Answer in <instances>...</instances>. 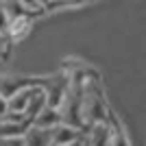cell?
<instances>
[{"instance_id":"6da1fadb","label":"cell","mask_w":146,"mask_h":146,"mask_svg":"<svg viewBox=\"0 0 146 146\" xmlns=\"http://www.w3.org/2000/svg\"><path fill=\"white\" fill-rule=\"evenodd\" d=\"M81 118H83V124L92 127L96 122H107V105H105L103 92L98 87L96 79H85V85H83V98H81Z\"/></svg>"},{"instance_id":"7a4b0ae2","label":"cell","mask_w":146,"mask_h":146,"mask_svg":"<svg viewBox=\"0 0 146 146\" xmlns=\"http://www.w3.org/2000/svg\"><path fill=\"white\" fill-rule=\"evenodd\" d=\"M42 85H44V92H46V100H48V107H52V109H59L61 103L66 100L70 79H68L66 74H57V76H52L50 81H44Z\"/></svg>"},{"instance_id":"3957f363","label":"cell","mask_w":146,"mask_h":146,"mask_svg":"<svg viewBox=\"0 0 146 146\" xmlns=\"http://www.w3.org/2000/svg\"><path fill=\"white\" fill-rule=\"evenodd\" d=\"M50 140H52V146H63V144H72V142H81L83 140V131L70 127V124L59 122L57 127L50 129Z\"/></svg>"},{"instance_id":"277c9868","label":"cell","mask_w":146,"mask_h":146,"mask_svg":"<svg viewBox=\"0 0 146 146\" xmlns=\"http://www.w3.org/2000/svg\"><path fill=\"white\" fill-rule=\"evenodd\" d=\"M111 124L109 120L107 122H96L87 127V135H83L87 146H109V140H111Z\"/></svg>"},{"instance_id":"5b68a950","label":"cell","mask_w":146,"mask_h":146,"mask_svg":"<svg viewBox=\"0 0 146 146\" xmlns=\"http://www.w3.org/2000/svg\"><path fill=\"white\" fill-rule=\"evenodd\" d=\"M35 85H37V83H31V85L18 90L13 96L7 98V111H13V113H24V111H26V105H29V100H31V94H33V87H35Z\"/></svg>"},{"instance_id":"8992f818","label":"cell","mask_w":146,"mask_h":146,"mask_svg":"<svg viewBox=\"0 0 146 146\" xmlns=\"http://www.w3.org/2000/svg\"><path fill=\"white\" fill-rule=\"evenodd\" d=\"M44 107H48L46 92H44V85H42V83H37V85L33 87V94H31V100H29V105H26L24 116L29 118V120H33V118H35L37 113L44 109Z\"/></svg>"},{"instance_id":"52a82bcc","label":"cell","mask_w":146,"mask_h":146,"mask_svg":"<svg viewBox=\"0 0 146 146\" xmlns=\"http://www.w3.org/2000/svg\"><path fill=\"white\" fill-rule=\"evenodd\" d=\"M22 140H24V146H52L50 129H39V127H33V124L26 129Z\"/></svg>"},{"instance_id":"ba28073f","label":"cell","mask_w":146,"mask_h":146,"mask_svg":"<svg viewBox=\"0 0 146 146\" xmlns=\"http://www.w3.org/2000/svg\"><path fill=\"white\" fill-rule=\"evenodd\" d=\"M61 122V113L59 109H52V107H44L39 113H37L33 120H31V124L33 127H39V129H52L57 127Z\"/></svg>"},{"instance_id":"9c48e42d","label":"cell","mask_w":146,"mask_h":146,"mask_svg":"<svg viewBox=\"0 0 146 146\" xmlns=\"http://www.w3.org/2000/svg\"><path fill=\"white\" fill-rule=\"evenodd\" d=\"M31 127V122H5L0 120V137H22L26 133V129Z\"/></svg>"},{"instance_id":"30bf717a","label":"cell","mask_w":146,"mask_h":146,"mask_svg":"<svg viewBox=\"0 0 146 146\" xmlns=\"http://www.w3.org/2000/svg\"><path fill=\"white\" fill-rule=\"evenodd\" d=\"M31 31V18H18V20H11L9 22V31H7V35L11 37V39H22Z\"/></svg>"},{"instance_id":"8fae6325","label":"cell","mask_w":146,"mask_h":146,"mask_svg":"<svg viewBox=\"0 0 146 146\" xmlns=\"http://www.w3.org/2000/svg\"><path fill=\"white\" fill-rule=\"evenodd\" d=\"M0 5H2V9H5V13H7L9 20H18V18H26V15H29L20 0H0Z\"/></svg>"},{"instance_id":"7c38bea8","label":"cell","mask_w":146,"mask_h":146,"mask_svg":"<svg viewBox=\"0 0 146 146\" xmlns=\"http://www.w3.org/2000/svg\"><path fill=\"white\" fill-rule=\"evenodd\" d=\"M22 2V7L26 9V13H29L31 18L33 15H42L44 13V5L39 2V0H20Z\"/></svg>"},{"instance_id":"4fadbf2b","label":"cell","mask_w":146,"mask_h":146,"mask_svg":"<svg viewBox=\"0 0 146 146\" xmlns=\"http://www.w3.org/2000/svg\"><path fill=\"white\" fill-rule=\"evenodd\" d=\"M109 146H129V142H127V137L122 135V131L113 129V131H111V140H109Z\"/></svg>"},{"instance_id":"5bb4252c","label":"cell","mask_w":146,"mask_h":146,"mask_svg":"<svg viewBox=\"0 0 146 146\" xmlns=\"http://www.w3.org/2000/svg\"><path fill=\"white\" fill-rule=\"evenodd\" d=\"M9 22H11V20L7 18L5 9H2V5H0V35H7V31H9Z\"/></svg>"},{"instance_id":"9a60e30c","label":"cell","mask_w":146,"mask_h":146,"mask_svg":"<svg viewBox=\"0 0 146 146\" xmlns=\"http://www.w3.org/2000/svg\"><path fill=\"white\" fill-rule=\"evenodd\" d=\"M0 146H24L22 137H0Z\"/></svg>"},{"instance_id":"2e32d148","label":"cell","mask_w":146,"mask_h":146,"mask_svg":"<svg viewBox=\"0 0 146 146\" xmlns=\"http://www.w3.org/2000/svg\"><path fill=\"white\" fill-rule=\"evenodd\" d=\"M5 113H7V98L0 94V118L5 116Z\"/></svg>"},{"instance_id":"e0dca14e","label":"cell","mask_w":146,"mask_h":146,"mask_svg":"<svg viewBox=\"0 0 146 146\" xmlns=\"http://www.w3.org/2000/svg\"><path fill=\"white\" fill-rule=\"evenodd\" d=\"M5 46H7V39H5V35H0V52L5 50Z\"/></svg>"},{"instance_id":"ac0fdd59","label":"cell","mask_w":146,"mask_h":146,"mask_svg":"<svg viewBox=\"0 0 146 146\" xmlns=\"http://www.w3.org/2000/svg\"><path fill=\"white\" fill-rule=\"evenodd\" d=\"M83 142V140H81ZM81 142H72V144H63V146H81Z\"/></svg>"},{"instance_id":"d6986e66","label":"cell","mask_w":146,"mask_h":146,"mask_svg":"<svg viewBox=\"0 0 146 146\" xmlns=\"http://www.w3.org/2000/svg\"><path fill=\"white\" fill-rule=\"evenodd\" d=\"M57 2H61V0H57Z\"/></svg>"}]
</instances>
